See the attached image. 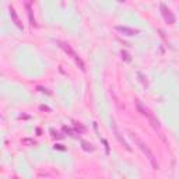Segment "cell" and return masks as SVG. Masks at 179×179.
<instances>
[{"mask_svg":"<svg viewBox=\"0 0 179 179\" xmlns=\"http://www.w3.org/2000/svg\"><path fill=\"white\" fill-rule=\"evenodd\" d=\"M39 109H41V111H46V112H50V108L46 106V105H41V106H39Z\"/></svg>","mask_w":179,"mask_h":179,"instance_id":"obj_16","label":"cell"},{"mask_svg":"<svg viewBox=\"0 0 179 179\" xmlns=\"http://www.w3.org/2000/svg\"><path fill=\"white\" fill-rule=\"evenodd\" d=\"M32 2H34V0H28V3H32Z\"/></svg>","mask_w":179,"mask_h":179,"instance_id":"obj_18","label":"cell"},{"mask_svg":"<svg viewBox=\"0 0 179 179\" xmlns=\"http://www.w3.org/2000/svg\"><path fill=\"white\" fill-rule=\"evenodd\" d=\"M136 106H137V111L140 112V114L143 115V116H146L148 120H150V123H151V126L154 127L155 130H161V125H159V120L157 118H155L154 115H153V112H151L148 108H147L146 105H143V102L141 101H136Z\"/></svg>","mask_w":179,"mask_h":179,"instance_id":"obj_2","label":"cell"},{"mask_svg":"<svg viewBox=\"0 0 179 179\" xmlns=\"http://www.w3.org/2000/svg\"><path fill=\"white\" fill-rule=\"evenodd\" d=\"M120 55H122V59L125 62H130L132 60L130 55H129V52H126V50H122V52H120Z\"/></svg>","mask_w":179,"mask_h":179,"instance_id":"obj_11","label":"cell"},{"mask_svg":"<svg viewBox=\"0 0 179 179\" xmlns=\"http://www.w3.org/2000/svg\"><path fill=\"white\" fill-rule=\"evenodd\" d=\"M161 14H162L165 23H168V24H174V23H175L176 18H175V16H174V13H172L165 4H161Z\"/></svg>","mask_w":179,"mask_h":179,"instance_id":"obj_4","label":"cell"},{"mask_svg":"<svg viewBox=\"0 0 179 179\" xmlns=\"http://www.w3.org/2000/svg\"><path fill=\"white\" fill-rule=\"evenodd\" d=\"M55 148H57V150H62V151L65 150V147L60 146V144H56V146H55Z\"/></svg>","mask_w":179,"mask_h":179,"instance_id":"obj_17","label":"cell"},{"mask_svg":"<svg viewBox=\"0 0 179 179\" xmlns=\"http://www.w3.org/2000/svg\"><path fill=\"white\" fill-rule=\"evenodd\" d=\"M115 28H116V31H119L123 35H127V37H132V35L138 34V29H133L130 27H126V25H116Z\"/></svg>","mask_w":179,"mask_h":179,"instance_id":"obj_5","label":"cell"},{"mask_svg":"<svg viewBox=\"0 0 179 179\" xmlns=\"http://www.w3.org/2000/svg\"><path fill=\"white\" fill-rule=\"evenodd\" d=\"M10 16H11L13 21H14V24H16L20 29H23V24H21V21H20V18H18V16H17L16 10H14L13 7H10Z\"/></svg>","mask_w":179,"mask_h":179,"instance_id":"obj_7","label":"cell"},{"mask_svg":"<svg viewBox=\"0 0 179 179\" xmlns=\"http://www.w3.org/2000/svg\"><path fill=\"white\" fill-rule=\"evenodd\" d=\"M63 132H66V133H69L70 136H74V132H71V129L67 126H63Z\"/></svg>","mask_w":179,"mask_h":179,"instance_id":"obj_14","label":"cell"},{"mask_svg":"<svg viewBox=\"0 0 179 179\" xmlns=\"http://www.w3.org/2000/svg\"><path fill=\"white\" fill-rule=\"evenodd\" d=\"M23 144H24V146H28V147H32V146H35L37 143H35V140H32V138H23Z\"/></svg>","mask_w":179,"mask_h":179,"instance_id":"obj_10","label":"cell"},{"mask_svg":"<svg viewBox=\"0 0 179 179\" xmlns=\"http://www.w3.org/2000/svg\"><path fill=\"white\" fill-rule=\"evenodd\" d=\"M112 129H114V133H115V137L118 138L119 140V143H120V144H122L123 147H125V148H126L127 151H132V148H130V146H129V144H127V141L126 140H125V138L122 137V134L119 133V130H118V127H116V125H112Z\"/></svg>","mask_w":179,"mask_h":179,"instance_id":"obj_6","label":"cell"},{"mask_svg":"<svg viewBox=\"0 0 179 179\" xmlns=\"http://www.w3.org/2000/svg\"><path fill=\"white\" fill-rule=\"evenodd\" d=\"M31 3H25V7H27V13H28V18H29V24L32 25V27H37V23H35V18H34L32 16V8H31V6H29Z\"/></svg>","mask_w":179,"mask_h":179,"instance_id":"obj_8","label":"cell"},{"mask_svg":"<svg viewBox=\"0 0 179 179\" xmlns=\"http://www.w3.org/2000/svg\"><path fill=\"white\" fill-rule=\"evenodd\" d=\"M81 147H83V150H86V151H90V153H93L94 150H95V147L91 144V143L86 141V140H83L81 141Z\"/></svg>","mask_w":179,"mask_h":179,"instance_id":"obj_9","label":"cell"},{"mask_svg":"<svg viewBox=\"0 0 179 179\" xmlns=\"http://www.w3.org/2000/svg\"><path fill=\"white\" fill-rule=\"evenodd\" d=\"M59 45H60V48L65 50L67 55H69L70 57H73L74 62L78 65V67L83 70V71H86V65H84V62H83V59L80 56H78L77 53H76V50H74L73 48H71V45L69 44H66V42H59Z\"/></svg>","mask_w":179,"mask_h":179,"instance_id":"obj_3","label":"cell"},{"mask_svg":"<svg viewBox=\"0 0 179 179\" xmlns=\"http://www.w3.org/2000/svg\"><path fill=\"white\" fill-rule=\"evenodd\" d=\"M130 137L134 140V143L137 144V147H138V148H140V150L143 151V154H144V155H146V157H147V159L150 161L151 167L154 168V169H158V162H157V157H155V154H154V153H153V150H151L150 147L147 146L146 143L143 141L141 138L138 137V136H137V134H136V133H132V132H130Z\"/></svg>","mask_w":179,"mask_h":179,"instance_id":"obj_1","label":"cell"},{"mask_svg":"<svg viewBox=\"0 0 179 179\" xmlns=\"http://www.w3.org/2000/svg\"><path fill=\"white\" fill-rule=\"evenodd\" d=\"M118 2H120V3H123V2H125V0H118Z\"/></svg>","mask_w":179,"mask_h":179,"instance_id":"obj_19","label":"cell"},{"mask_svg":"<svg viewBox=\"0 0 179 179\" xmlns=\"http://www.w3.org/2000/svg\"><path fill=\"white\" fill-rule=\"evenodd\" d=\"M74 129H76V132H78V133H84V132H86V127L81 126L80 123H74Z\"/></svg>","mask_w":179,"mask_h":179,"instance_id":"obj_12","label":"cell"},{"mask_svg":"<svg viewBox=\"0 0 179 179\" xmlns=\"http://www.w3.org/2000/svg\"><path fill=\"white\" fill-rule=\"evenodd\" d=\"M50 134H52L55 138H63V134H60V133H57V132H55L53 129H50Z\"/></svg>","mask_w":179,"mask_h":179,"instance_id":"obj_13","label":"cell"},{"mask_svg":"<svg viewBox=\"0 0 179 179\" xmlns=\"http://www.w3.org/2000/svg\"><path fill=\"white\" fill-rule=\"evenodd\" d=\"M102 143L105 144V150H106V154H109V146H108V141H106L105 138H102Z\"/></svg>","mask_w":179,"mask_h":179,"instance_id":"obj_15","label":"cell"}]
</instances>
